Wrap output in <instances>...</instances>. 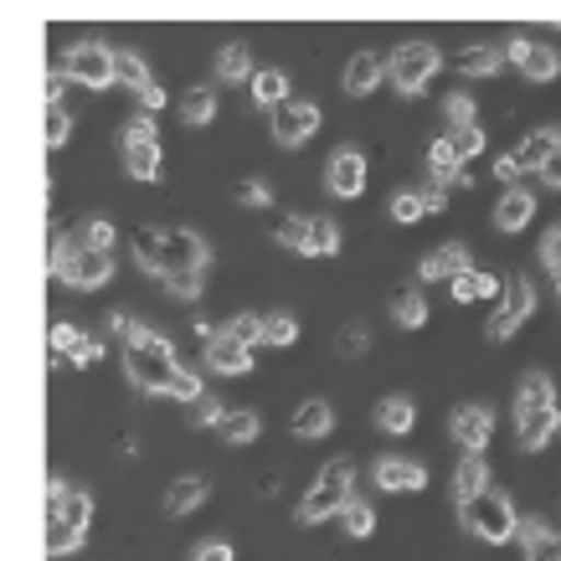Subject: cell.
I'll list each match as a JSON object with an SVG mask.
<instances>
[{
	"label": "cell",
	"instance_id": "6da1fadb",
	"mask_svg": "<svg viewBox=\"0 0 561 561\" xmlns=\"http://www.w3.org/2000/svg\"><path fill=\"white\" fill-rule=\"evenodd\" d=\"M135 257H139V268L150 273V278H160L175 299H196L206 278V263H211V248L191 227H139Z\"/></svg>",
	"mask_w": 561,
	"mask_h": 561
},
{
	"label": "cell",
	"instance_id": "7a4b0ae2",
	"mask_svg": "<svg viewBox=\"0 0 561 561\" xmlns=\"http://www.w3.org/2000/svg\"><path fill=\"white\" fill-rule=\"evenodd\" d=\"M124 371H129V381H135L145 397H175V402H202L206 387L202 376L186 371L181 360H175L171 341L165 335H154L150 324H139L129 330V341H124Z\"/></svg>",
	"mask_w": 561,
	"mask_h": 561
},
{
	"label": "cell",
	"instance_id": "3957f363",
	"mask_svg": "<svg viewBox=\"0 0 561 561\" xmlns=\"http://www.w3.org/2000/svg\"><path fill=\"white\" fill-rule=\"evenodd\" d=\"M557 433H561V408H557V391H551V376L526 371L520 387H515V438H520V454H541Z\"/></svg>",
	"mask_w": 561,
	"mask_h": 561
},
{
	"label": "cell",
	"instance_id": "277c9868",
	"mask_svg": "<svg viewBox=\"0 0 561 561\" xmlns=\"http://www.w3.org/2000/svg\"><path fill=\"white\" fill-rule=\"evenodd\" d=\"M88 520H93V494L72 490L62 474L47 484V557H72L88 541Z\"/></svg>",
	"mask_w": 561,
	"mask_h": 561
},
{
	"label": "cell",
	"instance_id": "5b68a950",
	"mask_svg": "<svg viewBox=\"0 0 561 561\" xmlns=\"http://www.w3.org/2000/svg\"><path fill=\"white\" fill-rule=\"evenodd\" d=\"M351 490H356V469H351V459H330L320 474H314V484L305 490V500H299V526H320V520H330V515H345Z\"/></svg>",
	"mask_w": 561,
	"mask_h": 561
},
{
	"label": "cell",
	"instance_id": "8992f818",
	"mask_svg": "<svg viewBox=\"0 0 561 561\" xmlns=\"http://www.w3.org/2000/svg\"><path fill=\"white\" fill-rule=\"evenodd\" d=\"M51 273L62 284H72V289H103L114 278V253H93V248H83L78 238L62 232L51 242Z\"/></svg>",
	"mask_w": 561,
	"mask_h": 561
},
{
	"label": "cell",
	"instance_id": "52a82bcc",
	"mask_svg": "<svg viewBox=\"0 0 561 561\" xmlns=\"http://www.w3.org/2000/svg\"><path fill=\"white\" fill-rule=\"evenodd\" d=\"M463 530L479 536L484 546L520 541V515H515V500L505 490H484L474 505H463Z\"/></svg>",
	"mask_w": 561,
	"mask_h": 561
},
{
	"label": "cell",
	"instance_id": "ba28073f",
	"mask_svg": "<svg viewBox=\"0 0 561 561\" xmlns=\"http://www.w3.org/2000/svg\"><path fill=\"white\" fill-rule=\"evenodd\" d=\"M273 238L305 257H335L341 253V221L335 217H278Z\"/></svg>",
	"mask_w": 561,
	"mask_h": 561
},
{
	"label": "cell",
	"instance_id": "9c48e42d",
	"mask_svg": "<svg viewBox=\"0 0 561 561\" xmlns=\"http://www.w3.org/2000/svg\"><path fill=\"white\" fill-rule=\"evenodd\" d=\"M119 154H124V171L135 181H160V129H154L150 114H139L119 129Z\"/></svg>",
	"mask_w": 561,
	"mask_h": 561
},
{
	"label": "cell",
	"instance_id": "30bf717a",
	"mask_svg": "<svg viewBox=\"0 0 561 561\" xmlns=\"http://www.w3.org/2000/svg\"><path fill=\"white\" fill-rule=\"evenodd\" d=\"M433 72H438V51L427 47V42H402V47L387 57V78L397 83L402 99H417V93L433 83Z\"/></svg>",
	"mask_w": 561,
	"mask_h": 561
},
{
	"label": "cell",
	"instance_id": "8fae6325",
	"mask_svg": "<svg viewBox=\"0 0 561 561\" xmlns=\"http://www.w3.org/2000/svg\"><path fill=\"white\" fill-rule=\"evenodd\" d=\"M62 78H72V83H83V88L119 83V78H114V47H103V42H78V47L62 57Z\"/></svg>",
	"mask_w": 561,
	"mask_h": 561
},
{
	"label": "cell",
	"instance_id": "7c38bea8",
	"mask_svg": "<svg viewBox=\"0 0 561 561\" xmlns=\"http://www.w3.org/2000/svg\"><path fill=\"white\" fill-rule=\"evenodd\" d=\"M530 314H536V289H530L526 273H515V278H505V299H500V309L490 320V341H511Z\"/></svg>",
	"mask_w": 561,
	"mask_h": 561
},
{
	"label": "cell",
	"instance_id": "4fadbf2b",
	"mask_svg": "<svg viewBox=\"0 0 561 561\" xmlns=\"http://www.w3.org/2000/svg\"><path fill=\"white\" fill-rule=\"evenodd\" d=\"M309 135H320V103L309 99H289L278 114H273V145L284 150H299Z\"/></svg>",
	"mask_w": 561,
	"mask_h": 561
},
{
	"label": "cell",
	"instance_id": "5bb4252c",
	"mask_svg": "<svg viewBox=\"0 0 561 561\" xmlns=\"http://www.w3.org/2000/svg\"><path fill=\"white\" fill-rule=\"evenodd\" d=\"M448 433L459 438L463 454H484V448H490V433H494V412L479 408V402H463V408H454V417H448Z\"/></svg>",
	"mask_w": 561,
	"mask_h": 561
},
{
	"label": "cell",
	"instance_id": "9a60e30c",
	"mask_svg": "<svg viewBox=\"0 0 561 561\" xmlns=\"http://www.w3.org/2000/svg\"><path fill=\"white\" fill-rule=\"evenodd\" d=\"M505 57H511L515 68L526 72L530 83H551L561 72V57L546 42H530V36H511V47H505Z\"/></svg>",
	"mask_w": 561,
	"mask_h": 561
},
{
	"label": "cell",
	"instance_id": "2e32d148",
	"mask_svg": "<svg viewBox=\"0 0 561 561\" xmlns=\"http://www.w3.org/2000/svg\"><path fill=\"white\" fill-rule=\"evenodd\" d=\"M324 186L335 191L341 202H356L360 191H366V154L360 150H335L330 154V165H324Z\"/></svg>",
	"mask_w": 561,
	"mask_h": 561
},
{
	"label": "cell",
	"instance_id": "e0dca14e",
	"mask_svg": "<svg viewBox=\"0 0 561 561\" xmlns=\"http://www.w3.org/2000/svg\"><path fill=\"white\" fill-rule=\"evenodd\" d=\"M103 356V345L93 341V335H83L78 324L57 320L51 324V360H72V366H93V360Z\"/></svg>",
	"mask_w": 561,
	"mask_h": 561
},
{
	"label": "cell",
	"instance_id": "ac0fdd59",
	"mask_svg": "<svg viewBox=\"0 0 561 561\" xmlns=\"http://www.w3.org/2000/svg\"><path fill=\"white\" fill-rule=\"evenodd\" d=\"M371 479H376V490H387V494H417L427 484V469L417 459H376V469H371Z\"/></svg>",
	"mask_w": 561,
	"mask_h": 561
},
{
	"label": "cell",
	"instance_id": "d6986e66",
	"mask_svg": "<svg viewBox=\"0 0 561 561\" xmlns=\"http://www.w3.org/2000/svg\"><path fill=\"white\" fill-rule=\"evenodd\" d=\"M206 366L217 376H248L253 371V351H248L232 330H217V341L206 345Z\"/></svg>",
	"mask_w": 561,
	"mask_h": 561
},
{
	"label": "cell",
	"instance_id": "ffe728a7",
	"mask_svg": "<svg viewBox=\"0 0 561 561\" xmlns=\"http://www.w3.org/2000/svg\"><path fill=\"white\" fill-rule=\"evenodd\" d=\"M469 268H474V263H469V248H463V242H443V248H433V253L417 263V278H423V284H438V278L454 284V278Z\"/></svg>",
	"mask_w": 561,
	"mask_h": 561
},
{
	"label": "cell",
	"instance_id": "44dd1931",
	"mask_svg": "<svg viewBox=\"0 0 561 561\" xmlns=\"http://www.w3.org/2000/svg\"><path fill=\"white\" fill-rule=\"evenodd\" d=\"M381 78H387V57H376V51H356L351 62H345V93L351 99H366V93H376L381 88Z\"/></svg>",
	"mask_w": 561,
	"mask_h": 561
},
{
	"label": "cell",
	"instance_id": "7402d4cb",
	"mask_svg": "<svg viewBox=\"0 0 561 561\" xmlns=\"http://www.w3.org/2000/svg\"><path fill=\"white\" fill-rule=\"evenodd\" d=\"M520 551H526V561H561V530L541 515H530L520 526Z\"/></svg>",
	"mask_w": 561,
	"mask_h": 561
},
{
	"label": "cell",
	"instance_id": "603a6c76",
	"mask_svg": "<svg viewBox=\"0 0 561 561\" xmlns=\"http://www.w3.org/2000/svg\"><path fill=\"white\" fill-rule=\"evenodd\" d=\"M484 490H490V463H484V454H463L459 469H454V500H459V511L474 505Z\"/></svg>",
	"mask_w": 561,
	"mask_h": 561
},
{
	"label": "cell",
	"instance_id": "cb8c5ba5",
	"mask_svg": "<svg viewBox=\"0 0 561 561\" xmlns=\"http://www.w3.org/2000/svg\"><path fill=\"white\" fill-rule=\"evenodd\" d=\"M505 62H511V57H505V47H490V42H484V47H463V51H454V62H448V68L454 72H463V78H494V72L505 68Z\"/></svg>",
	"mask_w": 561,
	"mask_h": 561
},
{
	"label": "cell",
	"instance_id": "d4e9b609",
	"mask_svg": "<svg viewBox=\"0 0 561 561\" xmlns=\"http://www.w3.org/2000/svg\"><path fill=\"white\" fill-rule=\"evenodd\" d=\"M206 494H211V479L206 474H181L171 490H165V515L181 520V515H191L196 505H206Z\"/></svg>",
	"mask_w": 561,
	"mask_h": 561
},
{
	"label": "cell",
	"instance_id": "484cf974",
	"mask_svg": "<svg viewBox=\"0 0 561 561\" xmlns=\"http://www.w3.org/2000/svg\"><path fill=\"white\" fill-rule=\"evenodd\" d=\"M427 171H433V181H448V186H459L463 181V150L454 145V135H443L427 145Z\"/></svg>",
	"mask_w": 561,
	"mask_h": 561
},
{
	"label": "cell",
	"instance_id": "4316f807",
	"mask_svg": "<svg viewBox=\"0 0 561 561\" xmlns=\"http://www.w3.org/2000/svg\"><path fill=\"white\" fill-rule=\"evenodd\" d=\"M530 217H536V196H530L526 186H511L500 196V206H494V227H500V232H520Z\"/></svg>",
	"mask_w": 561,
	"mask_h": 561
},
{
	"label": "cell",
	"instance_id": "83f0119b",
	"mask_svg": "<svg viewBox=\"0 0 561 561\" xmlns=\"http://www.w3.org/2000/svg\"><path fill=\"white\" fill-rule=\"evenodd\" d=\"M330 427H335V408H330L324 397L299 402V412H294V438H324Z\"/></svg>",
	"mask_w": 561,
	"mask_h": 561
},
{
	"label": "cell",
	"instance_id": "f1b7e54d",
	"mask_svg": "<svg viewBox=\"0 0 561 561\" xmlns=\"http://www.w3.org/2000/svg\"><path fill=\"white\" fill-rule=\"evenodd\" d=\"M561 150V135L557 129H530L520 145H515V160L526 165V171H546V160Z\"/></svg>",
	"mask_w": 561,
	"mask_h": 561
},
{
	"label": "cell",
	"instance_id": "f546056e",
	"mask_svg": "<svg viewBox=\"0 0 561 561\" xmlns=\"http://www.w3.org/2000/svg\"><path fill=\"white\" fill-rule=\"evenodd\" d=\"M448 289H454V299H459V305H474V299H490V294H500L505 284H500L494 273H484V268H469V273H459Z\"/></svg>",
	"mask_w": 561,
	"mask_h": 561
},
{
	"label": "cell",
	"instance_id": "4dcf8cb0",
	"mask_svg": "<svg viewBox=\"0 0 561 561\" xmlns=\"http://www.w3.org/2000/svg\"><path fill=\"white\" fill-rule=\"evenodd\" d=\"M412 423H417V408H412L408 397H387V402L376 408V427H381V433H391V438L412 433Z\"/></svg>",
	"mask_w": 561,
	"mask_h": 561
},
{
	"label": "cell",
	"instance_id": "1f68e13d",
	"mask_svg": "<svg viewBox=\"0 0 561 561\" xmlns=\"http://www.w3.org/2000/svg\"><path fill=\"white\" fill-rule=\"evenodd\" d=\"M253 99H257V108H268V114H278L284 103H289V78L278 68H263L253 78Z\"/></svg>",
	"mask_w": 561,
	"mask_h": 561
},
{
	"label": "cell",
	"instance_id": "d6a6232c",
	"mask_svg": "<svg viewBox=\"0 0 561 561\" xmlns=\"http://www.w3.org/2000/svg\"><path fill=\"white\" fill-rule=\"evenodd\" d=\"M217 78L221 83H242V78H257L253 72V51L242 47V42H227L217 51Z\"/></svg>",
	"mask_w": 561,
	"mask_h": 561
},
{
	"label": "cell",
	"instance_id": "836d02e7",
	"mask_svg": "<svg viewBox=\"0 0 561 561\" xmlns=\"http://www.w3.org/2000/svg\"><path fill=\"white\" fill-rule=\"evenodd\" d=\"M114 78H119L124 88H135L139 99L154 88V78H150V68L139 62V51H124V47H114Z\"/></svg>",
	"mask_w": 561,
	"mask_h": 561
},
{
	"label": "cell",
	"instance_id": "e575fe53",
	"mask_svg": "<svg viewBox=\"0 0 561 561\" xmlns=\"http://www.w3.org/2000/svg\"><path fill=\"white\" fill-rule=\"evenodd\" d=\"M391 320L402 324V330H423L427 324V299L417 289H397L391 294Z\"/></svg>",
	"mask_w": 561,
	"mask_h": 561
},
{
	"label": "cell",
	"instance_id": "d590c367",
	"mask_svg": "<svg viewBox=\"0 0 561 561\" xmlns=\"http://www.w3.org/2000/svg\"><path fill=\"white\" fill-rule=\"evenodd\" d=\"M257 427H263V417L242 408V412H227V417H221V423H217V438L232 443V448H242V443L257 438Z\"/></svg>",
	"mask_w": 561,
	"mask_h": 561
},
{
	"label": "cell",
	"instance_id": "8d00e7d4",
	"mask_svg": "<svg viewBox=\"0 0 561 561\" xmlns=\"http://www.w3.org/2000/svg\"><path fill=\"white\" fill-rule=\"evenodd\" d=\"M181 119L196 129V124H211L217 119V93L211 88H191L186 99H181Z\"/></svg>",
	"mask_w": 561,
	"mask_h": 561
},
{
	"label": "cell",
	"instance_id": "74e56055",
	"mask_svg": "<svg viewBox=\"0 0 561 561\" xmlns=\"http://www.w3.org/2000/svg\"><path fill=\"white\" fill-rule=\"evenodd\" d=\"M294 341H299V320H294L289 309L263 314V345H294Z\"/></svg>",
	"mask_w": 561,
	"mask_h": 561
},
{
	"label": "cell",
	"instance_id": "f35d334b",
	"mask_svg": "<svg viewBox=\"0 0 561 561\" xmlns=\"http://www.w3.org/2000/svg\"><path fill=\"white\" fill-rule=\"evenodd\" d=\"M341 526H345V536L366 541V536L376 530V511L366 505V500H351V505H345V515H341Z\"/></svg>",
	"mask_w": 561,
	"mask_h": 561
},
{
	"label": "cell",
	"instance_id": "ab89813d",
	"mask_svg": "<svg viewBox=\"0 0 561 561\" xmlns=\"http://www.w3.org/2000/svg\"><path fill=\"white\" fill-rule=\"evenodd\" d=\"M78 242H83V248H93V253H114V221L88 217L83 227H78Z\"/></svg>",
	"mask_w": 561,
	"mask_h": 561
},
{
	"label": "cell",
	"instance_id": "60d3db41",
	"mask_svg": "<svg viewBox=\"0 0 561 561\" xmlns=\"http://www.w3.org/2000/svg\"><path fill=\"white\" fill-rule=\"evenodd\" d=\"M443 114H448V124H454V135H459V129H474V124H479L474 99H469V93H448V99H443Z\"/></svg>",
	"mask_w": 561,
	"mask_h": 561
},
{
	"label": "cell",
	"instance_id": "b9f144b4",
	"mask_svg": "<svg viewBox=\"0 0 561 561\" xmlns=\"http://www.w3.org/2000/svg\"><path fill=\"white\" fill-rule=\"evenodd\" d=\"M221 417H227V408H221V402L211 397V391H206L202 402H191V408H186V423H191V427H211V433H217Z\"/></svg>",
	"mask_w": 561,
	"mask_h": 561
},
{
	"label": "cell",
	"instance_id": "7bdbcfd3",
	"mask_svg": "<svg viewBox=\"0 0 561 561\" xmlns=\"http://www.w3.org/2000/svg\"><path fill=\"white\" fill-rule=\"evenodd\" d=\"M72 135V119H68V103H47V145L51 150H62Z\"/></svg>",
	"mask_w": 561,
	"mask_h": 561
},
{
	"label": "cell",
	"instance_id": "ee69618b",
	"mask_svg": "<svg viewBox=\"0 0 561 561\" xmlns=\"http://www.w3.org/2000/svg\"><path fill=\"white\" fill-rule=\"evenodd\" d=\"M541 268L551 273V284H557V294H561V227H551L541 238Z\"/></svg>",
	"mask_w": 561,
	"mask_h": 561
},
{
	"label": "cell",
	"instance_id": "f6af8a7d",
	"mask_svg": "<svg viewBox=\"0 0 561 561\" xmlns=\"http://www.w3.org/2000/svg\"><path fill=\"white\" fill-rule=\"evenodd\" d=\"M227 330H232L248 351H253V345H263V314H232V320H227Z\"/></svg>",
	"mask_w": 561,
	"mask_h": 561
},
{
	"label": "cell",
	"instance_id": "bcb514c9",
	"mask_svg": "<svg viewBox=\"0 0 561 561\" xmlns=\"http://www.w3.org/2000/svg\"><path fill=\"white\" fill-rule=\"evenodd\" d=\"M427 206H423V191H397L391 196V221H417Z\"/></svg>",
	"mask_w": 561,
	"mask_h": 561
},
{
	"label": "cell",
	"instance_id": "7dc6e473",
	"mask_svg": "<svg viewBox=\"0 0 561 561\" xmlns=\"http://www.w3.org/2000/svg\"><path fill=\"white\" fill-rule=\"evenodd\" d=\"M366 345H371V335H366V330H360V324H345L341 335H335V351H341V356H366Z\"/></svg>",
	"mask_w": 561,
	"mask_h": 561
},
{
	"label": "cell",
	"instance_id": "c3c4849f",
	"mask_svg": "<svg viewBox=\"0 0 561 561\" xmlns=\"http://www.w3.org/2000/svg\"><path fill=\"white\" fill-rule=\"evenodd\" d=\"M238 202H242V206H253V211H263V206L273 202V191L263 186V181H242V186H238Z\"/></svg>",
	"mask_w": 561,
	"mask_h": 561
},
{
	"label": "cell",
	"instance_id": "681fc988",
	"mask_svg": "<svg viewBox=\"0 0 561 561\" xmlns=\"http://www.w3.org/2000/svg\"><path fill=\"white\" fill-rule=\"evenodd\" d=\"M232 557H238V551H232L227 541H202L196 551H191V561H232Z\"/></svg>",
	"mask_w": 561,
	"mask_h": 561
},
{
	"label": "cell",
	"instance_id": "f907efd6",
	"mask_svg": "<svg viewBox=\"0 0 561 561\" xmlns=\"http://www.w3.org/2000/svg\"><path fill=\"white\" fill-rule=\"evenodd\" d=\"M494 175H500V181H511V186H520V175H526V165H520L515 154H500V160H494Z\"/></svg>",
	"mask_w": 561,
	"mask_h": 561
},
{
	"label": "cell",
	"instance_id": "816d5d0a",
	"mask_svg": "<svg viewBox=\"0 0 561 561\" xmlns=\"http://www.w3.org/2000/svg\"><path fill=\"white\" fill-rule=\"evenodd\" d=\"M454 145H459L463 160H469V154L484 150V129H479V124H474V129H459V135H454Z\"/></svg>",
	"mask_w": 561,
	"mask_h": 561
},
{
	"label": "cell",
	"instance_id": "f5cc1de1",
	"mask_svg": "<svg viewBox=\"0 0 561 561\" xmlns=\"http://www.w3.org/2000/svg\"><path fill=\"white\" fill-rule=\"evenodd\" d=\"M139 103H145V114H150V119H154V114L165 108V88L154 83V88H150V93H145V99H139Z\"/></svg>",
	"mask_w": 561,
	"mask_h": 561
},
{
	"label": "cell",
	"instance_id": "db71d44e",
	"mask_svg": "<svg viewBox=\"0 0 561 561\" xmlns=\"http://www.w3.org/2000/svg\"><path fill=\"white\" fill-rule=\"evenodd\" d=\"M546 186H551V191H561V150L557 154H551V160H546Z\"/></svg>",
	"mask_w": 561,
	"mask_h": 561
},
{
	"label": "cell",
	"instance_id": "11a10c76",
	"mask_svg": "<svg viewBox=\"0 0 561 561\" xmlns=\"http://www.w3.org/2000/svg\"><path fill=\"white\" fill-rule=\"evenodd\" d=\"M443 202H448V196H443V186H427L423 191V206H427V211H443Z\"/></svg>",
	"mask_w": 561,
	"mask_h": 561
},
{
	"label": "cell",
	"instance_id": "9f6ffc18",
	"mask_svg": "<svg viewBox=\"0 0 561 561\" xmlns=\"http://www.w3.org/2000/svg\"><path fill=\"white\" fill-rule=\"evenodd\" d=\"M47 103H62V68L47 78Z\"/></svg>",
	"mask_w": 561,
	"mask_h": 561
}]
</instances>
